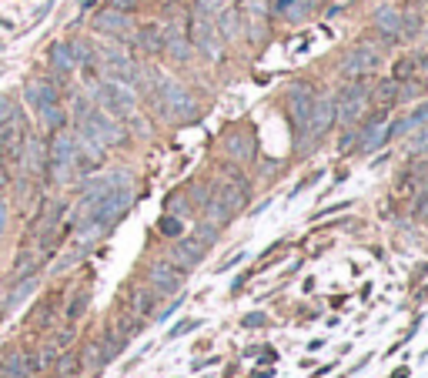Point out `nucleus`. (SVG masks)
Instances as JSON below:
<instances>
[{
  "label": "nucleus",
  "mask_w": 428,
  "mask_h": 378,
  "mask_svg": "<svg viewBox=\"0 0 428 378\" xmlns=\"http://www.w3.org/2000/svg\"><path fill=\"white\" fill-rule=\"evenodd\" d=\"M151 97H154L157 111L164 114V117H171V121H194V117H198V101L187 94L185 84H178V80L168 74H157V71H154Z\"/></svg>",
  "instance_id": "obj_1"
},
{
  "label": "nucleus",
  "mask_w": 428,
  "mask_h": 378,
  "mask_svg": "<svg viewBox=\"0 0 428 378\" xmlns=\"http://www.w3.org/2000/svg\"><path fill=\"white\" fill-rule=\"evenodd\" d=\"M24 101L37 111L40 124L47 131L64 128V111H60V91H57L54 77H37V80H27L24 84Z\"/></svg>",
  "instance_id": "obj_2"
},
{
  "label": "nucleus",
  "mask_w": 428,
  "mask_h": 378,
  "mask_svg": "<svg viewBox=\"0 0 428 378\" xmlns=\"http://www.w3.org/2000/svg\"><path fill=\"white\" fill-rule=\"evenodd\" d=\"M74 154H77L74 134H67L64 128L51 131V141H47V164H44V171L51 174L54 184H67V181H71V174H74Z\"/></svg>",
  "instance_id": "obj_3"
},
{
  "label": "nucleus",
  "mask_w": 428,
  "mask_h": 378,
  "mask_svg": "<svg viewBox=\"0 0 428 378\" xmlns=\"http://www.w3.org/2000/svg\"><path fill=\"white\" fill-rule=\"evenodd\" d=\"M94 97H97V108L108 111L111 117L124 121L130 114H137V94L130 84H121V80H101L94 87Z\"/></svg>",
  "instance_id": "obj_4"
},
{
  "label": "nucleus",
  "mask_w": 428,
  "mask_h": 378,
  "mask_svg": "<svg viewBox=\"0 0 428 378\" xmlns=\"http://www.w3.org/2000/svg\"><path fill=\"white\" fill-rule=\"evenodd\" d=\"M77 134H87V137H94V141L104 144V148H114V144H121V141L128 137L117 117H111L108 111H101V108H94V104L87 108L84 117H77Z\"/></svg>",
  "instance_id": "obj_5"
},
{
  "label": "nucleus",
  "mask_w": 428,
  "mask_h": 378,
  "mask_svg": "<svg viewBox=\"0 0 428 378\" xmlns=\"http://www.w3.org/2000/svg\"><path fill=\"white\" fill-rule=\"evenodd\" d=\"M244 205H248V184H244V178L241 181H228V184H221L218 194L207 201V221H214L218 227L228 225Z\"/></svg>",
  "instance_id": "obj_6"
},
{
  "label": "nucleus",
  "mask_w": 428,
  "mask_h": 378,
  "mask_svg": "<svg viewBox=\"0 0 428 378\" xmlns=\"http://www.w3.org/2000/svg\"><path fill=\"white\" fill-rule=\"evenodd\" d=\"M332 124H335V97H315L311 114H308L305 128L298 131V151H311Z\"/></svg>",
  "instance_id": "obj_7"
},
{
  "label": "nucleus",
  "mask_w": 428,
  "mask_h": 378,
  "mask_svg": "<svg viewBox=\"0 0 428 378\" xmlns=\"http://www.w3.org/2000/svg\"><path fill=\"white\" fill-rule=\"evenodd\" d=\"M130 201H134V188H130V184H121V188L108 191V194H104V198H101V201L87 211V218H84V221H97L101 227H114L121 218H124V214H128Z\"/></svg>",
  "instance_id": "obj_8"
},
{
  "label": "nucleus",
  "mask_w": 428,
  "mask_h": 378,
  "mask_svg": "<svg viewBox=\"0 0 428 378\" xmlns=\"http://www.w3.org/2000/svg\"><path fill=\"white\" fill-rule=\"evenodd\" d=\"M187 40H191V47H198L207 60H221L224 57V37L218 34V27H214L211 17L194 14V17L187 20Z\"/></svg>",
  "instance_id": "obj_9"
},
{
  "label": "nucleus",
  "mask_w": 428,
  "mask_h": 378,
  "mask_svg": "<svg viewBox=\"0 0 428 378\" xmlns=\"http://www.w3.org/2000/svg\"><path fill=\"white\" fill-rule=\"evenodd\" d=\"M365 108H368V84L352 80V84H345L335 97V121L354 124V121L365 114Z\"/></svg>",
  "instance_id": "obj_10"
},
{
  "label": "nucleus",
  "mask_w": 428,
  "mask_h": 378,
  "mask_svg": "<svg viewBox=\"0 0 428 378\" xmlns=\"http://www.w3.org/2000/svg\"><path fill=\"white\" fill-rule=\"evenodd\" d=\"M382 64V54L375 51V47H368V44H358L354 51H348V57H345V64H341V71L352 77V80H358V77L372 74L375 67Z\"/></svg>",
  "instance_id": "obj_11"
},
{
  "label": "nucleus",
  "mask_w": 428,
  "mask_h": 378,
  "mask_svg": "<svg viewBox=\"0 0 428 378\" xmlns=\"http://www.w3.org/2000/svg\"><path fill=\"white\" fill-rule=\"evenodd\" d=\"M148 278L161 295H174L181 288V282H185V268H178L174 261H154L148 268Z\"/></svg>",
  "instance_id": "obj_12"
},
{
  "label": "nucleus",
  "mask_w": 428,
  "mask_h": 378,
  "mask_svg": "<svg viewBox=\"0 0 428 378\" xmlns=\"http://www.w3.org/2000/svg\"><path fill=\"white\" fill-rule=\"evenodd\" d=\"M315 87L311 84H291V91H288V104H291V117H295V128H305V121H308V114H311V104H315Z\"/></svg>",
  "instance_id": "obj_13"
},
{
  "label": "nucleus",
  "mask_w": 428,
  "mask_h": 378,
  "mask_svg": "<svg viewBox=\"0 0 428 378\" xmlns=\"http://www.w3.org/2000/svg\"><path fill=\"white\" fill-rule=\"evenodd\" d=\"M47 164V144L40 141L37 134L27 131V141H24V154H20V174H40Z\"/></svg>",
  "instance_id": "obj_14"
},
{
  "label": "nucleus",
  "mask_w": 428,
  "mask_h": 378,
  "mask_svg": "<svg viewBox=\"0 0 428 378\" xmlns=\"http://www.w3.org/2000/svg\"><path fill=\"white\" fill-rule=\"evenodd\" d=\"M130 27H134L130 14H124V10H114V7L101 10V14L94 17V31L111 34V37H130Z\"/></svg>",
  "instance_id": "obj_15"
},
{
  "label": "nucleus",
  "mask_w": 428,
  "mask_h": 378,
  "mask_svg": "<svg viewBox=\"0 0 428 378\" xmlns=\"http://www.w3.org/2000/svg\"><path fill=\"white\" fill-rule=\"evenodd\" d=\"M164 27V54L171 57V60H178V64H185V60H191V40H187V34L178 27V24H161Z\"/></svg>",
  "instance_id": "obj_16"
},
{
  "label": "nucleus",
  "mask_w": 428,
  "mask_h": 378,
  "mask_svg": "<svg viewBox=\"0 0 428 378\" xmlns=\"http://www.w3.org/2000/svg\"><path fill=\"white\" fill-rule=\"evenodd\" d=\"M205 251H207V248L201 245L194 234H191V238H181V241L174 245V265L187 271V268H194L201 258H205Z\"/></svg>",
  "instance_id": "obj_17"
},
{
  "label": "nucleus",
  "mask_w": 428,
  "mask_h": 378,
  "mask_svg": "<svg viewBox=\"0 0 428 378\" xmlns=\"http://www.w3.org/2000/svg\"><path fill=\"white\" fill-rule=\"evenodd\" d=\"M134 44H137L144 54H164V27H161V24H144V27L134 34Z\"/></svg>",
  "instance_id": "obj_18"
},
{
  "label": "nucleus",
  "mask_w": 428,
  "mask_h": 378,
  "mask_svg": "<svg viewBox=\"0 0 428 378\" xmlns=\"http://www.w3.org/2000/svg\"><path fill=\"white\" fill-rule=\"evenodd\" d=\"M402 14L398 10H391V7H378L375 10V27H378V34L388 40H398L402 37Z\"/></svg>",
  "instance_id": "obj_19"
},
{
  "label": "nucleus",
  "mask_w": 428,
  "mask_h": 378,
  "mask_svg": "<svg viewBox=\"0 0 428 378\" xmlns=\"http://www.w3.org/2000/svg\"><path fill=\"white\" fill-rule=\"evenodd\" d=\"M47 60H51V71H54L57 77H67L71 71L77 67L74 60V51H71V44H51V54H47Z\"/></svg>",
  "instance_id": "obj_20"
},
{
  "label": "nucleus",
  "mask_w": 428,
  "mask_h": 378,
  "mask_svg": "<svg viewBox=\"0 0 428 378\" xmlns=\"http://www.w3.org/2000/svg\"><path fill=\"white\" fill-rule=\"evenodd\" d=\"M361 137H358V151H375V148H382V144H385V141H388V128H385V124H382V114H378V117H375L372 124H368V128H361Z\"/></svg>",
  "instance_id": "obj_21"
},
{
  "label": "nucleus",
  "mask_w": 428,
  "mask_h": 378,
  "mask_svg": "<svg viewBox=\"0 0 428 378\" xmlns=\"http://www.w3.org/2000/svg\"><path fill=\"white\" fill-rule=\"evenodd\" d=\"M40 261H44V251L24 245L20 248V255H17V261H14V278H17V282L20 278H31V275L40 268Z\"/></svg>",
  "instance_id": "obj_22"
},
{
  "label": "nucleus",
  "mask_w": 428,
  "mask_h": 378,
  "mask_svg": "<svg viewBox=\"0 0 428 378\" xmlns=\"http://www.w3.org/2000/svg\"><path fill=\"white\" fill-rule=\"evenodd\" d=\"M425 124H428V101L422 104V108H415L409 117H398V121L388 128V137H402V134L418 131V128H425Z\"/></svg>",
  "instance_id": "obj_23"
},
{
  "label": "nucleus",
  "mask_w": 428,
  "mask_h": 378,
  "mask_svg": "<svg viewBox=\"0 0 428 378\" xmlns=\"http://www.w3.org/2000/svg\"><path fill=\"white\" fill-rule=\"evenodd\" d=\"M0 375L3 378H27L31 372H27V352L24 348H10L7 355H3V361H0Z\"/></svg>",
  "instance_id": "obj_24"
},
{
  "label": "nucleus",
  "mask_w": 428,
  "mask_h": 378,
  "mask_svg": "<svg viewBox=\"0 0 428 378\" xmlns=\"http://www.w3.org/2000/svg\"><path fill=\"white\" fill-rule=\"evenodd\" d=\"M57 359V345H40L37 352H27V372L37 375V372H47Z\"/></svg>",
  "instance_id": "obj_25"
},
{
  "label": "nucleus",
  "mask_w": 428,
  "mask_h": 378,
  "mask_svg": "<svg viewBox=\"0 0 428 378\" xmlns=\"http://www.w3.org/2000/svg\"><path fill=\"white\" fill-rule=\"evenodd\" d=\"M57 318V295H47L40 304H34V311H31V325L34 328H51Z\"/></svg>",
  "instance_id": "obj_26"
},
{
  "label": "nucleus",
  "mask_w": 428,
  "mask_h": 378,
  "mask_svg": "<svg viewBox=\"0 0 428 378\" xmlns=\"http://www.w3.org/2000/svg\"><path fill=\"white\" fill-rule=\"evenodd\" d=\"M218 34H221L224 40H234V37H241V14L238 10H231V7H224L221 14H218Z\"/></svg>",
  "instance_id": "obj_27"
},
{
  "label": "nucleus",
  "mask_w": 428,
  "mask_h": 378,
  "mask_svg": "<svg viewBox=\"0 0 428 378\" xmlns=\"http://www.w3.org/2000/svg\"><path fill=\"white\" fill-rule=\"evenodd\" d=\"M151 308H154V295H151L148 288H134V291H130V318H137V322H141V318H144V315H151Z\"/></svg>",
  "instance_id": "obj_28"
},
{
  "label": "nucleus",
  "mask_w": 428,
  "mask_h": 378,
  "mask_svg": "<svg viewBox=\"0 0 428 378\" xmlns=\"http://www.w3.org/2000/svg\"><path fill=\"white\" fill-rule=\"evenodd\" d=\"M228 151H231V157H241V161L255 157V137L251 134H231L228 137Z\"/></svg>",
  "instance_id": "obj_29"
},
{
  "label": "nucleus",
  "mask_w": 428,
  "mask_h": 378,
  "mask_svg": "<svg viewBox=\"0 0 428 378\" xmlns=\"http://www.w3.org/2000/svg\"><path fill=\"white\" fill-rule=\"evenodd\" d=\"M108 361H104V352H101V341H87L84 352H80V368L87 372H101Z\"/></svg>",
  "instance_id": "obj_30"
},
{
  "label": "nucleus",
  "mask_w": 428,
  "mask_h": 378,
  "mask_svg": "<svg viewBox=\"0 0 428 378\" xmlns=\"http://www.w3.org/2000/svg\"><path fill=\"white\" fill-rule=\"evenodd\" d=\"M34 288H37L34 275H31V278H20V282L14 284V291L7 295V302H3V311H14V308H17V304L27 298V295H34Z\"/></svg>",
  "instance_id": "obj_31"
},
{
  "label": "nucleus",
  "mask_w": 428,
  "mask_h": 378,
  "mask_svg": "<svg viewBox=\"0 0 428 378\" xmlns=\"http://www.w3.org/2000/svg\"><path fill=\"white\" fill-rule=\"evenodd\" d=\"M398 94H402V80H395V77L382 80V84L375 87V101H378L382 108H391V104L398 101Z\"/></svg>",
  "instance_id": "obj_32"
},
{
  "label": "nucleus",
  "mask_w": 428,
  "mask_h": 378,
  "mask_svg": "<svg viewBox=\"0 0 428 378\" xmlns=\"http://www.w3.org/2000/svg\"><path fill=\"white\" fill-rule=\"evenodd\" d=\"M124 345H128V341L121 338V335H117V332H108V335H104V338H101V352H104V361L117 359V352H121V348H124Z\"/></svg>",
  "instance_id": "obj_33"
},
{
  "label": "nucleus",
  "mask_w": 428,
  "mask_h": 378,
  "mask_svg": "<svg viewBox=\"0 0 428 378\" xmlns=\"http://www.w3.org/2000/svg\"><path fill=\"white\" fill-rule=\"evenodd\" d=\"M224 7H228V0H194V14H201V17H218Z\"/></svg>",
  "instance_id": "obj_34"
},
{
  "label": "nucleus",
  "mask_w": 428,
  "mask_h": 378,
  "mask_svg": "<svg viewBox=\"0 0 428 378\" xmlns=\"http://www.w3.org/2000/svg\"><path fill=\"white\" fill-rule=\"evenodd\" d=\"M77 365H80V355H74V352H64V355H57L54 359V368L60 372V375H74Z\"/></svg>",
  "instance_id": "obj_35"
},
{
  "label": "nucleus",
  "mask_w": 428,
  "mask_h": 378,
  "mask_svg": "<svg viewBox=\"0 0 428 378\" xmlns=\"http://www.w3.org/2000/svg\"><path fill=\"white\" fill-rule=\"evenodd\" d=\"M87 302H91V295H87V291H77L74 298H71V304H67V318L77 322V318L87 311Z\"/></svg>",
  "instance_id": "obj_36"
},
{
  "label": "nucleus",
  "mask_w": 428,
  "mask_h": 378,
  "mask_svg": "<svg viewBox=\"0 0 428 378\" xmlns=\"http://www.w3.org/2000/svg\"><path fill=\"white\" fill-rule=\"evenodd\" d=\"M194 238L207 248L214 238H218V225H214V221H201V225H198V231H194Z\"/></svg>",
  "instance_id": "obj_37"
},
{
  "label": "nucleus",
  "mask_w": 428,
  "mask_h": 378,
  "mask_svg": "<svg viewBox=\"0 0 428 378\" xmlns=\"http://www.w3.org/2000/svg\"><path fill=\"white\" fill-rule=\"evenodd\" d=\"M281 14H284L288 20H305V17H308V0H291Z\"/></svg>",
  "instance_id": "obj_38"
},
{
  "label": "nucleus",
  "mask_w": 428,
  "mask_h": 378,
  "mask_svg": "<svg viewBox=\"0 0 428 378\" xmlns=\"http://www.w3.org/2000/svg\"><path fill=\"white\" fill-rule=\"evenodd\" d=\"M17 114H20V111H17V104H14L10 97L0 94V128H3V124H10V121H14Z\"/></svg>",
  "instance_id": "obj_39"
},
{
  "label": "nucleus",
  "mask_w": 428,
  "mask_h": 378,
  "mask_svg": "<svg viewBox=\"0 0 428 378\" xmlns=\"http://www.w3.org/2000/svg\"><path fill=\"white\" fill-rule=\"evenodd\" d=\"M425 151H428V124L425 128H418L415 141H411V154H425Z\"/></svg>",
  "instance_id": "obj_40"
},
{
  "label": "nucleus",
  "mask_w": 428,
  "mask_h": 378,
  "mask_svg": "<svg viewBox=\"0 0 428 378\" xmlns=\"http://www.w3.org/2000/svg\"><path fill=\"white\" fill-rule=\"evenodd\" d=\"M161 231H164L168 238H174V234H181V221H178L174 214H168V218H161Z\"/></svg>",
  "instance_id": "obj_41"
},
{
  "label": "nucleus",
  "mask_w": 428,
  "mask_h": 378,
  "mask_svg": "<svg viewBox=\"0 0 428 378\" xmlns=\"http://www.w3.org/2000/svg\"><path fill=\"white\" fill-rule=\"evenodd\" d=\"M264 322H268V318H264L261 311H255V315H248V318H241V325H244V328H258V325H264Z\"/></svg>",
  "instance_id": "obj_42"
},
{
  "label": "nucleus",
  "mask_w": 428,
  "mask_h": 378,
  "mask_svg": "<svg viewBox=\"0 0 428 378\" xmlns=\"http://www.w3.org/2000/svg\"><path fill=\"white\" fill-rule=\"evenodd\" d=\"M114 10H124V14H130L134 7H137V0H111Z\"/></svg>",
  "instance_id": "obj_43"
},
{
  "label": "nucleus",
  "mask_w": 428,
  "mask_h": 378,
  "mask_svg": "<svg viewBox=\"0 0 428 378\" xmlns=\"http://www.w3.org/2000/svg\"><path fill=\"white\" fill-rule=\"evenodd\" d=\"M198 325H201V322H181L178 328H174V332H171V338H178V335H185V332H194Z\"/></svg>",
  "instance_id": "obj_44"
},
{
  "label": "nucleus",
  "mask_w": 428,
  "mask_h": 378,
  "mask_svg": "<svg viewBox=\"0 0 428 378\" xmlns=\"http://www.w3.org/2000/svg\"><path fill=\"white\" fill-rule=\"evenodd\" d=\"M7 214H10V208H7V201L0 198V238H3V227H7Z\"/></svg>",
  "instance_id": "obj_45"
},
{
  "label": "nucleus",
  "mask_w": 428,
  "mask_h": 378,
  "mask_svg": "<svg viewBox=\"0 0 428 378\" xmlns=\"http://www.w3.org/2000/svg\"><path fill=\"white\" fill-rule=\"evenodd\" d=\"M352 144H358V131H348L345 137H341V151H348Z\"/></svg>",
  "instance_id": "obj_46"
},
{
  "label": "nucleus",
  "mask_w": 428,
  "mask_h": 378,
  "mask_svg": "<svg viewBox=\"0 0 428 378\" xmlns=\"http://www.w3.org/2000/svg\"><path fill=\"white\" fill-rule=\"evenodd\" d=\"M418 214H422V218H428V194L418 201Z\"/></svg>",
  "instance_id": "obj_47"
},
{
  "label": "nucleus",
  "mask_w": 428,
  "mask_h": 378,
  "mask_svg": "<svg viewBox=\"0 0 428 378\" xmlns=\"http://www.w3.org/2000/svg\"><path fill=\"white\" fill-rule=\"evenodd\" d=\"M0 378H3V375H0Z\"/></svg>",
  "instance_id": "obj_48"
}]
</instances>
